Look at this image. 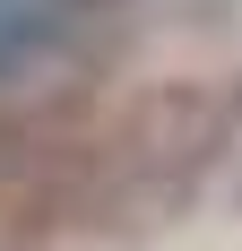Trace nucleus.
I'll list each match as a JSON object with an SVG mask.
<instances>
[{
    "label": "nucleus",
    "mask_w": 242,
    "mask_h": 251,
    "mask_svg": "<svg viewBox=\"0 0 242 251\" xmlns=\"http://www.w3.org/2000/svg\"><path fill=\"white\" fill-rule=\"evenodd\" d=\"M9 9H18V0H0V18H9Z\"/></svg>",
    "instance_id": "1"
}]
</instances>
